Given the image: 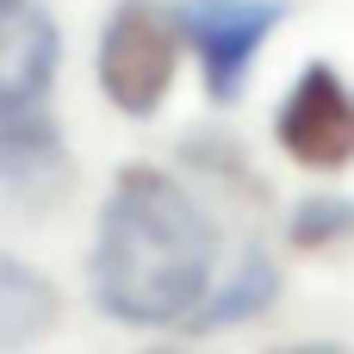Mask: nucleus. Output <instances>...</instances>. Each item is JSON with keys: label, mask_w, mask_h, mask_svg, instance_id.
I'll list each match as a JSON object with an SVG mask.
<instances>
[{"label": "nucleus", "mask_w": 354, "mask_h": 354, "mask_svg": "<svg viewBox=\"0 0 354 354\" xmlns=\"http://www.w3.org/2000/svg\"><path fill=\"white\" fill-rule=\"evenodd\" d=\"M224 261L230 255L199 193H187L162 168H124L93 230L87 286L112 324L162 330L199 311Z\"/></svg>", "instance_id": "f257e3e1"}, {"label": "nucleus", "mask_w": 354, "mask_h": 354, "mask_svg": "<svg viewBox=\"0 0 354 354\" xmlns=\"http://www.w3.org/2000/svg\"><path fill=\"white\" fill-rule=\"evenodd\" d=\"M286 236H292V249H330V243L354 236V199H330V193L299 199L286 218Z\"/></svg>", "instance_id": "1a4fd4ad"}, {"label": "nucleus", "mask_w": 354, "mask_h": 354, "mask_svg": "<svg viewBox=\"0 0 354 354\" xmlns=\"http://www.w3.org/2000/svg\"><path fill=\"white\" fill-rule=\"evenodd\" d=\"M274 137L305 168H348L354 162V87L330 62H311L286 87V100L274 112Z\"/></svg>", "instance_id": "20e7f679"}, {"label": "nucleus", "mask_w": 354, "mask_h": 354, "mask_svg": "<svg viewBox=\"0 0 354 354\" xmlns=\"http://www.w3.org/2000/svg\"><path fill=\"white\" fill-rule=\"evenodd\" d=\"M56 19L37 0H0V118L44 100V87L56 81Z\"/></svg>", "instance_id": "423d86ee"}, {"label": "nucleus", "mask_w": 354, "mask_h": 354, "mask_svg": "<svg viewBox=\"0 0 354 354\" xmlns=\"http://www.w3.org/2000/svg\"><path fill=\"white\" fill-rule=\"evenodd\" d=\"M75 168H68V143L62 131L25 106V112H6L0 118V193L19 205V212H50L62 193H68Z\"/></svg>", "instance_id": "39448f33"}, {"label": "nucleus", "mask_w": 354, "mask_h": 354, "mask_svg": "<svg viewBox=\"0 0 354 354\" xmlns=\"http://www.w3.org/2000/svg\"><path fill=\"white\" fill-rule=\"evenodd\" d=\"M280 354H342V348H330V342H305V348H280Z\"/></svg>", "instance_id": "9d476101"}, {"label": "nucleus", "mask_w": 354, "mask_h": 354, "mask_svg": "<svg viewBox=\"0 0 354 354\" xmlns=\"http://www.w3.org/2000/svg\"><path fill=\"white\" fill-rule=\"evenodd\" d=\"M286 0H180V37L212 100H236L261 44L280 31Z\"/></svg>", "instance_id": "7ed1b4c3"}, {"label": "nucleus", "mask_w": 354, "mask_h": 354, "mask_svg": "<svg viewBox=\"0 0 354 354\" xmlns=\"http://www.w3.org/2000/svg\"><path fill=\"white\" fill-rule=\"evenodd\" d=\"M143 354H180V348H143Z\"/></svg>", "instance_id": "9b49d317"}, {"label": "nucleus", "mask_w": 354, "mask_h": 354, "mask_svg": "<svg viewBox=\"0 0 354 354\" xmlns=\"http://www.w3.org/2000/svg\"><path fill=\"white\" fill-rule=\"evenodd\" d=\"M50 330H56V286L19 255H0V354H25Z\"/></svg>", "instance_id": "6e6552de"}, {"label": "nucleus", "mask_w": 354, "mask_h": 354, "mask_svg": "<svg viewBox=\"0 0 354 354\" xmlns=\"http://www.w3.org/2000/svg\"><path fill=\"white\" fill-rule=\"evenodd\" d=\"M280 299V261L268 255V249H236L230 261H224V274L212 280V292L199 299V311L180 324V330H230V324H249V317H261L268 305Z\"/></svg>", "instance_id": "0eeeda50"}, {"label": "nucleus", "mask_w": 354, "mask_h": 354, "mask_svg": "<svg viewBox=\"0 0 354 354\" xmlns=\"http://www.w3.org/2000/svg\"><path fill=\"white\" fill-rule=\"evenodd\" d=\"M180 6L174 0H118L100 31V87L124 118H149L180 68Z\"/></svg>", "instance_id": "f03ea898"}]
</instances>
